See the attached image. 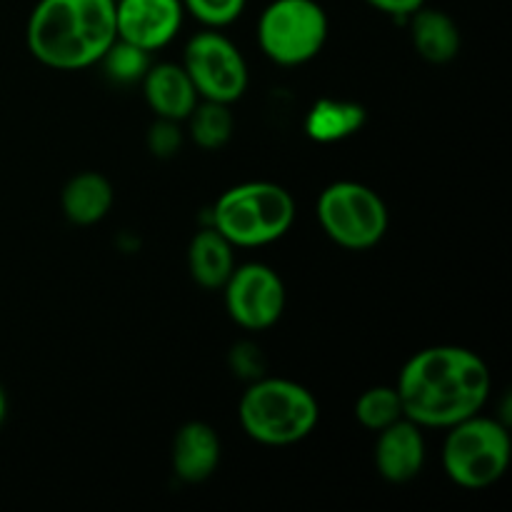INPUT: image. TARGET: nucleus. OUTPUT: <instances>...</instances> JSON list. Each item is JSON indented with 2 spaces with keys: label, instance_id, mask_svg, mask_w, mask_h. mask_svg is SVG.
<instances>
[{
  "label": "nucleus",
  "instance_id": "423d86ee",
  "mask_svg": "<svg viewBox=\"0 0 512 512\" xmlns=\"http://www.w3.org/2000/svg\"><path fill=\"white\" fill-rule=\"evenodd\" d=\"M328 35V13L318 0H273L258 18L260 50L283 68H298L318 58Z\"/></svg>",
  "mask_w": 512,
  "mask_h": 512
},
{
  "label": "nucleus",
  "instance_id": "4468645a",
  "mask_svg": "<svg viewBox=\"0 0 512 512\" xmlns=\"http://www.w3.org/2000/svg\"><path fill=\"white\" fill-rule=\"evenodd\" d=\"M410 40L425 63L445 65L458 58L460 28L445 10L423 8L410 15Z\"/></svg>",
  "mask_w": 512,
  "mask_h": 512
},
{
  "label": "nucleus",
  "instance_id": "4be33fe9",
  "mask_svg": "<svg viewBox=\"0 0 512 512\" xmlns=\"http://www.w3.org/2000/svg\"><path fill=\"white\" fill-rule=\"evenodd\" d=\"M145 143H148V150L155 158H173V155H178L180 148H183V130H180V123L158 118L150 125Z\"/></svg>",
  "mask_w": 512,
  "mask_h": 512
},
{
  "label": "nucleus",
  "instance_id": "0eeeda50",
  "mask_svg": "<svg viewBox=\"0 0 512 512\" xmlns=\"http://www.w3.org/2000/svg\"><path fill=\"white\" fill-rule=\"evenodd\" d=\"M318 223L335 245L358 253L375 248L385 238L390 213L373 188L355 180H338L320 193Z\"/></svg>",
  "mask_w": 512,
  "mask_h": 512
},
{
  "label": "nucleus",
  "instance_id": "9b49d317",
  "mask_svg": "<svg viewBox=\"0 0 512 512\" xmlns=\"http://www.w3.org/2000/svg\"><path fill=\"white\" fill-rule=\"evenodd\" d=\"M375 468L385 483L405 485L423 473L425 438L423 428L413 420L400 418L383 428L375 440Z\"/></svg>",
  "mask_w": 512,
  "mask_h": 512
},
{
  "label": "nucleus",
  "instance_id": "6e6552de",
  "mask_svg": "<svg viewBox=\"0 0 512 512\" xmlns=\"http://www.w3.org/2000/svg\"><path fill=\"white\" fill-rule=\"evenodd\" d=\"M183 68L200 100L233 105L248 90V63L243 53L228 35L215 28L200 30L188 40Z\"/></svg>",
  "mask_w": 512,
  "mask_h": 512
},
{
  "label": "nucleus",
  "instance_id": "20e7f679",
  "mask_svg": "<svg viewBox=\"0 0 512 512\" xmlns=\"http://www.w3.org/2000/svg\"><path fill=\"white\" fill-rule=\"evenodd\" d=\"M295 223V200L283 185L255 180L225 190L213 205V228L235 248H260Z\"/></svg>",
  "mask_w": 512,
  "mask_h": 512
},
{
  "label": "nucleus",
  "instance_id": "1a4fd4ad",
  "mask_svg": "<svg viewBox=\"0 0 512 512\" xmlns=\"http://www.w3.org/2000/svg\"><path fill=\"white\" fill-rule=\"evenodd\" d=\"M220 290L230 320H235L243 330L258 333L273 328L283 318L285 283L270 265L245 263L240 268L235 265Z\"/></svg>",
  "mask_w": 512,
  "mask_h": 512
},
{
  "label": "nucleus",
  "instance_id": "39448f33",
  "mask_svg": "<svg viewBox=\"0 0 512 512\" xmlns=\"http://www.w3.org/2000/svg\"><path fill=\"white\" fill-rule=\"evenodd\" d=\"M510 433L500 420L470 415L448 428L443 443V470L465 490H485L508 473Z\"/></svg>",
  "mask_w": 512,
  "mask_h": 512
},
{
  "label": "nucleus",
  "instance_id": "f3484780",
  "mask_svg": "<svg viewBox=\"0 0 512 512\" xmlns=\"http://www.w3.org/2000/svg\"><path fill=\"white\" fill-rule=\"evenodd\" d=\"M365 118V108L355 100L318 98L305 115V135L320 145L340 143L360 133Z\"/></svg>",
  "mask_w": 512,
  "mask_h": 512
},
{
  "label": "nucleus",
  "instance_id": "b1692460",
  "mask_svg": "<svg viewBox=\"0 0 512 512\" xmlns=\"http://www.w3.org/2000/svg\"><path fill=\"white\" fill-rule=\"evenodd\" d=\"M5 415H8V398H5L3 388H0V425H3Z\"/></svg>",
  "mask_w": 512,
  "mask_h": 512
},
{
  "label": "nucleus",
  "instance_id": "f03ea898",
  "mask_svg": "<svg viewBox=\"0 0 512 512\" xmlns=\"http://www.w3.org/2000/svg\"><path fill=\"white\" fill-rule=\"evenodd\" d=\"M115 38V0H38L25 25L30 55L65 73L100 63Z\"/></svg>",
  "mask_w": 512,
  "mask_h": 512
},
{
  "label": "nucleus",
  "instance_id": "aec40b11",
  "mask_svg": "<svg viewBox=\"0 0 512 512\" xmlns=\"http://www.w3.org/2000/svg\"><path fill=\"white\" fill-rule=\"evenodd\" d=\"M100 63H103L108 78L115 83H140L153 60H150L148 50L115 38V43L100 58Z\"/></svg>",
  "mask_w": 512,
  "mask_h": 512
},
{
  "label": "nucleus",
  "instance_id": "2eb2a0df",
  "mask_svg": "<svg viewBox=\"0 0 512 512\" xmlns=\"http://www.w3.org/2000/svg\"><path fill=\"white\" fill-rule=\"evenodd\" d=\"M115 203V190L110 180L100 173H78L65 183L60 195V208L68 223L88 228L98 225Z\"/></svg>",
  "mask_w": 512,
  "mask_h": 512
},
{
  "label": "nucleus",
  "instance_id": "f257e3e1",
  "mask_svg": "<svg viewBox=\"0 0 512 512\" xmlns=\"http://www.w3.org/2000/svg\"><path fill=\"white\" fill-rule=\"evenodd\" d=\"M405 418L420 428H453L478 415L493 390V375L478 353L460 345H433L415 353L398 378Z\"/></svg>",
  "mask_w": 512,
  "mask_h": 512
},
{
  "label": "nucleus",
  "instance_id": "5701e85b",
  "mask_svg": "<svg viewBox=\"0 0 512 512\" xmlns=\"http://www.w3.org/2000/svg\"><path fill=\"white\" fill-rule=\"evenodd\" d=\"M365 3L385 15H395V18H410V15H413L418 8H423L428 0H365Z\"/></svg>",
  "mask_w": 512,
  "mask_h": 512
},
{
  "label": "nucleus",
  "instance_id": "dca6fc26",
  "mask_svg": "<svg viewBox=\"0 0 512 512\" xmlns=\"http://www.w3.org/2000/svg\"><path fill=\"white\" fill-rule=\"evenodd\" d=\"M235 245L225 240L218 230H198L188 245L190 278L205 290H220L235 270Z\"/></svg>",
  "mask_w": 512,
  "mask_h": 512
},
{
  "label": "nucleus",
  "instance_id": "412c9836",
  "mask_svg": "<svg viewBox=\"0 0 512 512\" xmlns=\"http://www.w3.org/2000/svg\"><path fill=\"white\" fill-rule=\"evenodd\" d=\"M185 13L193 15L205 28H228L243 15L248 0H180Z\"/></svg>",
  "mask_w": 512,
  "mask_h": 512
},
{
  "label": "nucleus",
  "instance_id": "f8f14e48",
  "mask_svg": "<svg viewBox=\"0 0 512 512\" xmlns=\"http://www.w3.org/2000/svg\"><path fill=\"white\" fill-rule=\"evenodd\" d=\"M220 453L223 448H220V438L213 425L203 420H190L175 433L173 448H170L175 478L188 485L205 483L218 470Z\"/></svg>",
  "mask_w": 512,
  "mask_h": 512
},
{
  "label": "nucleus",
  "instance_id": "9d476101",
  "mask_svg": "<svg viewBox=\"0 0 512 512\" xmlns=\"http://www.w3.org/2000/svg\"><path fill=\"white\" fill-rule=\"evenodd\" d=\"M180 0H115V33L125 43L155 53L173 43L183 28Z\"/></svg>",
  "mask_w": 512,
  "mask_h": 512
},
{
  "label": "nucleus",
  "instance_id": "6ab92c4d",
  "mask_svg": "<svg viewBox=\"0 0 512 512\" xmlns=\"http://www.w3.org/2000/svg\"><path fill=\"white\" fill-rule=\"evenodd\" d=\"M355 418L365 430H373V433H380L395 420L405 418L398 388L395 385H373V388L365 390L355 403Z\"/></svg>",
  "mask_w": 512,
  "mask_h": 512
},
{
  "label": "nucleus",
  "instance_id": "7ed1b4c3",
  "mask_svg": "<svg viewBox=\"0 0 512 512\" xmlns=\"http://www.w3.org/2000/svg\"><path fill=\"white\" fill-rule=\"evenodd\" d=\"M238 420L255 443L288 448L315 433L320 405L305 385L288 378H260L240 398Z\"/></svg>",
  "mask_w": 512,
  "mask_h": 512
},
{
  "label": "nucleus",
  "instance_id": "a211bd4d",
  "mask_svg": "<svg viewBox=\"0 0 512 512\" xmlns=\"http://www.w3.org/2000/svg\"><path fill=\"white\" fill-rule=\"evenodd\" d=\"M190 138L203 150H220L230 143L235 133V118L230 105L215 100H198L193 113L188 115Z\"/></svg>",
  "mask_w": 512,
  "mask_h": 512
},
{
  "label": "nucleus",
  "instance_id": "ddd939ff",
  "mask_svg": "<svg viewBox=\"0 0 512 512\" xmlns=\"http://www.w3.org/2000/svg\"><path fill=\"white\" fill-rule=\"evenodd\" d=\"M143 95L155 118L183 123L198 105V90L183 63H153L143 75Z\"/></svg>",
  "mask_w": 512,
  "mask_h": 512
}]
</instances>
